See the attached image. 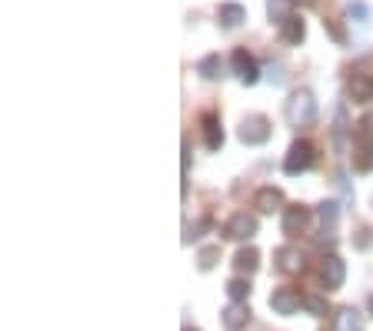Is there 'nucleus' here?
Masks as SVG:
<instances>
[{"mask_svg":"<svg viewBox=\"0 0 373 331\" xmlns=\"http://www.w3.org/2000/svg\"><path fill=\"white\" fill-rule=\"evenodd\" d=\"M290 7H294V0H267V17H270V24H287V20L294 17L290 14Z\"/></svg>","mask_w":373,"mask_h":331,"instance_id":"obj_18","label":"nucleus"},{"mask_svg":"<svg viewBox=\"0 0 373 331\" xmlns=\"http://www.w3.org/2000/svg\"><path fill=\"white\" fill-rule=\"evenodd\" d=\"M180 161H184V177H186V171H190V141H184V157Z\"/></svg>","mask_w":373,"mask_h":331,"instance_id":"obj_27","label":"nucleus"},{"mask_svg":"<svg viewBox=\"0 0 373 331\" xmlns=\"http://www.w3.org/2000/svg\"><path fill=\"white\" fill-rule=\"evenodd\" d=\"M280 37L287 40V44H300V40L307 37V24L300 17H290L283 27H280Z\"/></svg>","mask_w":373,"mask_h":331,"instance_id":"obj_21","label":"nucleus"},{"mask_svg":"<svg viewBox=\"0 0 373 331\" xmlns=\"http://www.w3.org/2000/svg\"><path fill=\"white\" fill-rule=\"evenodd\" d=\"M274 265H277V271H283V274L303 271V258H300L297 248H277V251H274Z\"/></svg>","mask_w":373,"mask_h":331,"instance_id":"obj_12","label":"nucleus"},{"mask_svg":"<svg viewBox=\"0 0 373 331\" xmlns=\"http://www.w3.org/2000/svg\"><path fill=\"white\" fill-rule=\"evenodd\" d=\"M347 91H350V98H354L356 104H370L373 100V74H354Z\"/></svg>","mask_w":373,"mask_h":331,"instance_id":"obj_14","label":"nucleus"},{"mask_svg":"<svg viewBox=\"0 0 373 331\" xmlns=\"http://www.w3.org/2000/svg\"><path fill=\"white\" fill-rule=\"evenodd\" d=\"M230 67H233L237 80H240V84H247V87L260 80V67H257V60L250 57L247 51H233V57H230Z\"/></svg>","mask_w":373,"mask_h":331,"instance_id":"obj_8","label":"nucleus"},{"mask_svg":"<svg viewBox=\"0 0 373 331\" xmlns=\"http://www.w3.org/2000/svg\"><path fill=\"white\" fill-rule=\"evenodd\" d=\"M200 127H204V141L210 151H220L224 147V127H220V117L213 114V111H207L200 117Z\"/></svg>","mask_w":373,"mask_h":331,"instance_id":"obj_11","label":"nucleus"},{"mask_svg":"<svg viewBox=\"0 0 373 331\" xmlns=\"http://www.w3.org/2000/svg\"><path fill=\"white\" fill-rule=\"evenodd\" d=\"M317 215H320V221H323V228H327L323 234H330L336 224V217H340V204H336V201H323L317 208Z\"/></svg>","mask_w":373,"mask_h":331,"instance_id":"obj_22","label":"nucleus"},{"mask_svg":"<svg viewBox=\"0 0 373 331\" xmlns=\"http://www.w3.org/2000/svg\"><path fill=\"white\" fill-rule=\"evenodd\" d=\"M270 134H274V127H270V120H267L263 114L243 117V124H240V141H243V144H250V147L267 144V141H270Z\"/></svg>","mask_w":373,"mask_h":331,"instance_id":"obj_4","label":"nucleus"},{"mask_svg":"<svg viewBox=\"0 0 373 331\" xmlns=\"http://www.w3.org/2000/svg\"><path fill=\"white\" fill-rule=\"evenodd\" d=\"M370 234L373 231H360V238H356V248H367V244H370Z\"/></svg>","mask_w":373,"mask_h":331,"instance_id":"obj_28","label":"nucleus"},{"mask_svg":"<svg viewBox=\"0 0 373 331\" xmlns=\"http://www.w3.org/2000/svg\"><path fill=\"white\" fill-rule=\"evenodd\" d=\"M347 17L356 20V24H367V17H370V10H367V3H363V0H354V3L347 7Z\"/></svg>","mask_w":373,"mask_h":331,"instance_id":"obj_25","label":"nucleus"},{"mask_svg":"<svg viewBox=\"0 0 373 331\" xmlns=\"http://www.w3.org/2000/svg\"><path fill=\"white\" fill-rule=\"evenodd\" d=\"M254 234H257V217L247 211H237L224 224V238H230V241H250Z\"/></svg>","mask_w":373,"mask_h":331,"instance_id":"obj_5","label":"nucleus"},{"mask_svg":"<svg viewBox=\"0 0 373 331\" xmlns=\"http://www.w3.org/2000/svg\"><path fill=\"white\" fill-rule=\"evenodd\" d=\"M257 265H260V251L254 248V244H243L240 251L233 254V268L240 274H250V271H257Z\"/></svg>","mask_w":373,"mask_h":331,"instance_id":"obj_16","label":"nucleus"},{"mask_svg":"<svg viewBox=\"0 0 373 331\" xmlns=\"http://www.w3.org/2000/svg\"><path fill=\"white\" fill-rule=\"evenodd\" d=\"M307 224H310V208H303V204L283 208V234L297 238V234L307 231Z\"/></svg>","mask_w":373,"mask_h":331,"instance_id":"obj_9","label":"nucleus"},{"mask_svg":"<svg viewBox=\"0 0 373 331\" xmlns=\"http://www.w3.org/2000/svg\"><path fill=\"white\" fill-rule=\"evenodd\" d=\"M354 168L360 175L373 171V131L367 124H360L354 131Z\"/></svg>","mask_w":373,"mask_h":331,"instance_id":"obj_3","label":"nucleus"},{"mask_svg":"<svg viewBox=\"0 0 373 331\" xmlns=\"http://www.w3.org/2000/svg\"><path fill=\"white\" fill-rule=\"evenodd\" d=\"M283 114L287 120L294 124V127H307V124H314V117H317V100L310 91H294L290 100L283 104Z\"/></svg>","mask_w":373,"mask_h":331,"instance_id":"obj_1","label":"nucleus"},{"mask_svg":"<svg viewBox=\"0 0 373 331\" xmlns=\"http://www.w3.org/2000/svg\"><path fill=\"white\" fill-rule=\"evenodd\" d=\"M343 278H347L343 261H340L336 254H323V261H320V281H323V288H327V292H336V288L343 285Z\"/></svg>","mask_w":373,"mask_h":331,"instance_id":"obj_6","label":"nucleus"},{"mask_svg":"<svg viewBox=\"0 0 373 331\" xmlns=\"http://www.w3.org/2000/svg\"><path fill=\"white\" fill-rule=\"evenodd\" d=\"M334 331H363V314L356 312V308H340L334 314Z\"/></svg>","mask_w":373,"mask_h":331,"instance_id":"obj_15","label":"nucleus"},{"mask_svg":"<svg viewBox=\"0 0 373 331\" xmlns=\"http://www.w3.org/2000/svg\"><path fill=\"white\" fill-rule=\"evenodd\" d=\"M220 318H224V328L227 331H240V328H247L250 325V308L247 305H227L224 312H220Z\"/></svg>","mask_w":373,"mask_h":331,"instance_id":"obj_13","label":"nucleus"},{"mask_svg":"<svg viewBox=\"0 0 373 331\" xmlns=\"http://www.w3.org/2000/svg\"><path fill=\"white\" fill-rule=\"evenodd\" d=\"M217 20H220V27L233 30V27H240L243 20H247V10H243L240 3H220V10H217Z\"/></svg>","mask_w":373,"mask_h":331,"instance_id":"obj_17","label":"nucleus"},{"mask_svg":"<svg viewBox=\"0 0 373 331\" xmlns=\"http://www.w3.org/2000/svg\"><path fill=\"white\" fill-rule=\"evenodd\" d=\"M270 308H274V314H297L303 308V294L297 288H277L270 294Z\"/></svg>","mask_w":373,"mask_h":331,"instance_id":"obj_7","label":"nucleus"},{"mask_svg":"<svg viewBox=\"0 0 373 331\" xmlns=\"http://www.w3.org/2000/svg\"><path fill=\"white\" fill-rule=\"evenodd\" d=\"M303 308L310 314H327V301L317 298V294H303Z\"/></svg>","mask_w":373,"mask_h":331,"instance_id":"obj_26","label":"nucleus"},{"mask_svg":"<svg viewBox=\"0 0 373 331\" xmlns=\"http://www.w3.org/2000/svg\"><path fill=\"white\" fill-rule=\"evenodd\" d=\"M363 124H367V127H370V131H373V114L367 117V120H363Z\"/></svg>","mask_w":373,"mask_h":331,"instance_id":"obj_30","label":"nucleus"},{"mask_svg":"<svg viewBox=\"0 0 373 331\" xmlns=\"http://www.w3.org/2000/svg\"><path fill=\"white\" fill-rule=\"evenodd\" d=\"M314 157H317V147H314L310 141L297 137V141L290 144V151L283 154V175L297 177V175H303V171H310V168H314Z\"/></svg>","mask_w":373,"mask_h":331,"instance_id":"obj_2","label":"nucleus"},{"mask_svg":"<svg viewBox=\"0 0 373 331\" xmlns=\"http://www.w3.org/2000/svg\"><path fill=\"white\" fill-rule=\"evenodd\" d=\"M220 67H224L220 54H207V57L197 60V74H200L204 80H217L220 78Z\"/></svg>","mask_w":373,"mask_h":331,"instance_id":"obj_19","label":"nucleus"},{"mask_svg":"<svg viewBox=\"0 0 373 331\" xmlns=\"http://www.w3.org/2000/svg\"><path fill=\"white\" fill-rule=\"evenodd\" d=\"M227 298H230L233 305H247V298H250V281H247V278H230V281H227Z\"/></svg>","mask_w":373,"mask_h":331,"instance_id":"obj_20","label":"nucleus"},{"mask_svg":"<svg viewBox=\"0 0 373 331\" xmlns=\"http://www.w3.org/2000/svg\"><path fill=\"white\" fill-rule=\"evenodd\" d=\"M184 331H193V328H184Z\"/></svg>","mask_w":373,"mask_h":331,"instance_id":"obj_32","label":"nucleus"},{"mask_svg":"<svg viewBox=\"0 0 373 331\" xmlns=\"http://www.w3.org/2000/svg\"><path fill=\"white\" fill-rule=\"evenodd\" d=\"M254 208H257V211H263V215L283 211V191H280V188H274V184L260 188V191L254 195Z\"/></svg>","mask_w":373,"mask_h":331,"instance_id":"obj_10","label":"nucleus"},{"mask_svg":"<svg viewBox=\"0 0 373 331\" xmlns=\"http://www.w3.org/2000/svg\"><path fill=\"white\" fill-rule=\"evenodd\" d=\"M294 3H303V7H310V3H314V0H294Z\"/></svg>","mask_w":373,"mask_h":331,"instance_id":"obj_31","label":"nucleus"},{"mask_svg":"<svg viewBox=\"0 0 373 331\" xmlns=\"http://www.w3.org/2000/svg\"><path fill=\"white\" fill-rule=\"evenodd\" d=\"M367 312L373 314V294H370V298H367Z\"/></svg>","mask_w":373,"mask_h":331,"instance_id":"obj_29","label":"nucleus"},{"mask_svg":"<svg viewBox=\"0 0 373 331\" xmlns=\"http://www.w3.org/2000/svg\"><path fill=\"white\" fill-rule=\"evenodd\" d=\"M217 261H220V244H207V248H200V254H197V268H200V271L217 268Z\"/></svg>","mask_w":373,"mask_h":331,"instance_id":"obj_23","label":"nucleus"},{"mask_svg":"<svg viewBox=\"0 0 373 331\" xmlns=\"http://www.w3.org/2000/svg\"><path fill=\"white\" fill-rule=\"evenodd\" d=\"M213 228V217H200L197 224H186V234H184V244H190V241H197L204 231H210Z\"/></svg>","mask_w":373,"mask_h":331,"instance_id":"obj_24","label":"nucleus"}]
</instances>
